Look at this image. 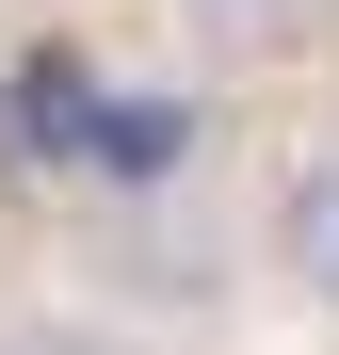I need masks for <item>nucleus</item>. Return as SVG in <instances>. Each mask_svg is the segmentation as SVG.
Segmentation results:
<instances>
[{
  "label": "nucleus",
  "mask_w": 339,
  "mask_h": 355,
  "mask_svg": "<svg viewBox=\"0 0 339 355\" xmlns=\"http://www.w3.org/2000/svg\"><path fill=\"white\" fill-rule=\"evenodd\" d=\"M243 194H259V291H275V307H307V323H339V113L291 130Z\"/></svg>",
  "instance_id": "nucleus-2"
},
{
  "label": "nucleus",
  "mask_w": 339,
  "mask_h": 355,
  "mask_svg": "<svg viewBox=\"0 0 339 355\" xmlns=\"http://www.w3.org/2000/svg\"><path fill=\"white\" fill-rule=\"evenodd\" d=\"M113 323L178 339L194 307H226V291H259V194H194V178H113V194H81V259H65Z\"/></svg>",
  "instance_id": "nucleus-1"
},
{
  "label": "nucleus",
  "mask_w": 339,
  "mask_h": 355,
  "mask_svg": "<svg viewBox=\"0 0 339 355\" xmlns=\"http://www.w3.org/2000/svg\"><path fill=\"white\" fill-rule=\"evenodd\" d=\"M0 355H146V323H113L81 275H0Z\"/></svg>",
  "instance_id": "nucleus-4"
},
{
  "label": "nucleus",
  "mask_w": 339,
  "mask_h": 355,
  "mask_svg": "<svg viewBox=\"0 0 339 355\" xmlns=\"http://www.w3.org/2000/svg\"><path fill=\"white\" fill-rule=\"evenodd\" d=\"M162 65H194V81H291L339 49V0H130Z\"/></svg>",
  "instance_id": "nucleus-3"
}]
</instances>
